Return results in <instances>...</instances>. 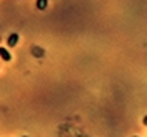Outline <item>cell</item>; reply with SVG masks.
I'll return each mask as SVG.
<instances>
[{
  "mask_svg": "<svg viewBox=\"0 0 147 137\" xmlns=\"http://www.w3.org/2000/svg\"><path fill=\"white\" fill-rule=\"evenodd\" d=\"M0 56H2V59H3V61H10V59H12V56H10V53H8L7 50L3 48V46L0 48Z\"/></svg>",
  "mask_w": 147,
  "mask_h": 137,
  "instance_id": "2",
  "label": "cell"
},
{
  "mask_svg": "<svg viewBox=\"0 0 147 137\" xmlns=\"http://www.w3.org/2000/svg\"><path fill=\"white\" fill-rule=\"evenodd\" d=\"M144 124L147 126V116H146V117H144Z\"/></svg>",
  "mask_w": 147,
  "mask_h": 137,
  "instance_id": "4",
  "label": "cell"
},
{
  "mask_svg": "<svg viewBox=\"0 0 147 137\" xmlns=\"http://www.w3.org/2000/svg\"><path fill=\"white\" fill-rule=\"evenodd\" d=\"M17 43H18V33H12V35L8 36L7 45H8V46H15Z\"/></svg>",
  "mask_w": 147,
  "mask_h": 137,
  "instance_id": "1",
  "label": "cell"
},
{
  "mask_svg": "<svg viewBox=\"0 0 147 137\" xmlns=\"http://www.w3.org/2000/svg\"><path fill=\"white\" fill-rule=\"evenodd\" d=\"M36 7H38V10H45L48 7V0H36Z\"/></svg>",
  "mask_w": 147,
  "mask_h": 137,
  "instance_id": "3",
  "label": "cell"
},
{
  "mask_svg": "<svg viewBox=\"0 0 147 137\" xmlns=\"http://www.w3.org/2000/svg\"><path fill=\"white\" fill-rule=\"evenodd\" d=\"M134 137H137V136H134Z\"/></svg>",
  "mask_w": 147,
  "mask_h": 137,
  "instance_id": "6",
  "label": "cell"
},
{
  "mask_svg": "<svg viewBox=\"0 0 147 137\" xmlns=\"http://www.w3.org/2000/svg\"><path fill=\"white\" fill-rule=\"evenodd\" d=\"M23 137H27V136H23Z\"/></svg>",
  "mask_w": 147,
  "mask_h": 137,
  "instance_id": "5",
  "label": "cell"
}]
</instances>
